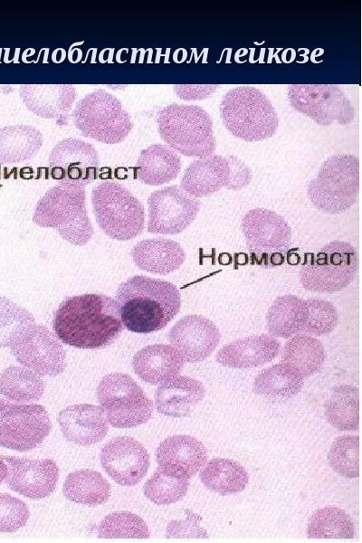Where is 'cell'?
Segmentation results:
<instances>
[{"instance_id":"30bf717a","label":"cell","mask_w":362,"mask_h":543,"mask_svg":"<svg viewBox=\"0 0 362 543\" xmlns=\"http://www.w3.org/2000/svg\"><path fill=\"white\" fill-rule=\"evenodd\" d=\"M96 395L107 421L113 427H135L152 417V401L127 374L110 373L103 376Z\"/></svg>"},{"instance_id":"1f68e13d","label":"cell","mask_w":362,"mask_h":543,"mask_svg":"<svg viewBox=\"0 0 362 543\" xmlns=\"http://www.w3.org/2000/svg\"><path fill=\"white\" fill-rule=\"evenodd\" d=\"M43 145L42 133L33 126L0 129V163L16 164L33 157Z\"/></svg>"},{"instance_id":"8fae6325","label":"cell","mask_w":362,"mask_h":543,"mask_svg":"<svg viewBox=\"0 0 362 543\" xmlns=\"http://www.w3.org/2000/svg\"><path fill=\"white\" fill-rule=\"evenodd\" d=\"M241 225L246 246L257 264L273 267L283 263L291 231L282 216L272 210L255 208L243 215Z\"/></svg>"},{"instance_id":"cb8c5ba5","label":"cell","mask_w":362,"mask_h":543,"mask_svg":"<svg viewBox=\"0 0 362 543\" xmlns=\"http://www.w3.org/2000/svg\"><path fill=\"white\" fill-rule=\"evenodd\" d=\"M19 92L25 107L44 119H65L77 96L72 84H23Z\"/></svg>"},{"instance_id":"bcb514c9","label":"cell","mask_w":362,"mask_h":543,"mask_svg":"<svg viewBox=\"0 0 362 543\" xmlns=\"http://www.w3.org/2000/svg\"><path fill=\"white\" fill-rule=\"evenodd\" d=\"M7 475V464L4 459V456L0 455V484L5 480Z\"/></svg>"},{"instance_id":"e0dca14e","label":"cell","mask_w":362,"mask_h":543,"mask_svg":"<svg viewBox=\"0 0 362 543\" xmlns=\"http://www.w3.org/2000/svg\"><path fill=\"white\" fill-rule=\"evenodd\" d=\"M100 463L115 482L122 486H133L147 474L149 454L136 439L118 436L103 446Z\"/></svg>"},{"instance_id":"b9f144b4","label":"cell","mask_w":362,"mask_h":543,"mask_svg":"<svg viewBox=\"0 0 362 543\" xmlns=\"http://www.w3.org/2000/svg\"><path fill=\"white\" fill-rule=\"evenodd\" d=\"M34 321L33 314L27 310L0 296V347H8L19 329Z\"/></svg>"},{"instance_id":"d4e9b609","label":"cell","mask_w":362,"mask_h":543,"mask_svg":"<svg viewBox=\"0 0 362 543\" xmlns=\"http://www.w3.org/2000/svg\"><path fill=\"white\" fill-rule=\"evenodd\" d=\"M204 385L186 376H173L157 387L155 405L158 413L171 417H186L204 398Z\"/></svg>"},{"instance_id":"5bb4252c","label":"cell","mask_w":362,"mask_h":543,"mask_svg":"<svg viewBox=\"0 0 362 543\" xmlns=\"http://www.w3.org/2000/svg\"><path fill=\"white\" fill-rule=\"evenodd\" d=\"M291 105L320 126L347 125L355 119V109L336 84H291L288 88Z\"/></svg>"},{"instance_id":"6da1fadb","label":"cell","mask_w":362,"mask_h":543,"mask_svg":"<svg viewBox=\"0 0 362 543\" xmlns=\"http://www.w3.org/2000/svg\"><path fill=\"white\" fill-rule=\"evenodd\" d=\"M123 328L116 300L103 294L67 297L52 318V329L57 338L66 345L82 349H98L110 345Z\"/></svg>"},{"instance_id":"277c9868","label":"cell","mask_w":362,"mask_h":543,"mask_svg":"<svg viewBox=\"0 0 362 543\" xmlns=\"http://www.w3.org/2000/svg\"><path fill=\"white\" fill-rule=\"evenodd\" d=\"M227 130L245 141H261L272 137L279 126L275 109L267 96L252 86L230 90L219 106Z\"/></svg>"},{"instance_id":"7a4b0ae2","label":"cell","mask_w":362,"mask_h":543,"mask_svg":"<svg viewBox=\"0 0 362 543\" xmlns=\"http://www.w3.org/2000/svg\"><path fill=\"white\" fill-rule=\"evenodd\" d=\"M115 300L123 326L141 334L163 329L181 308L180 293L173 283L144 275L121 282Z\"/></svg>"},{"instance_id":"44dd1931","label":"cell","mask_w":362,"mask_h":543,"mask_svg":"<svg viewBox=\"0 0 362 543\" xmlns=\"http://www.w3.org/2000/svg\"><path fill=\"white\" fill-rule=\"evenodd\" d=\"M62 435L79 445H91L104 439L109 427L101 406L78 404L62 409L58 414Z\"/></svg>"},{"instance_id":"d6986e66","label":"cell","mask_w":362,"mask_h":543,"mask_svg":"<svg viewBox=\"0 0 362 543\" xmlns=\"http://www.w3.org/2000/svg\"><path fill=\"white\" fill-rule=\"evenodd\" d=\"M220 337L213 321L195 314L183 317L168 332L170 344L188 363L206 359L219 344Z\"/></svg>"},{"instance_id":"9a60e30c","label":"cell","mask_w":362,"mask_h":543,"mask_svg":"<svg viewBox=\"0 0 362 543\" xmlns=\"http://www.w3.org/2000/svg\"><path fill=\"white\" fill-rule=\"evenodd\" d=\"M148 232L155 234H176L195 219L200 203L177 186L152 192L148 198Z\"/></svg>"},{"instance_id":"9c48e42d","label":"cell","mask_w":362,"mask_h":543,"mask_svg":"<svg viewBox=\"0 0 362 543\" xmlns=\"http://www.w3.org/2000/svg\"><path fill=\"white\" fill-rule=\"evenodd\" d=\"M357 267L356 249L348 242L333 241L306 257L300 271V283L311 291H339L351 283Z\"/></svg>"},{"instance_id":"4fadbf2b","label":"cell","mask_w":362,"mask_h":543,"mask_svg":"<svg viewBox=\"0 0 362 543\" xmlns=\"http://www.w3.org/2000/svg\"><path fill=\"white\" fill-rule=\"evenodd\" d=\"M9 347L21 365L38 375L54 376L66 367V354L59 338L43 325L22 327L14 334Z\"/></svg>"},{"instance_id":"5b68a950","label":"cell","mask_w":362,"mask_h":543,"mask_svg":"<svg viewBox=\"0 0 362 543\" xmlns=\"http://www.w3.org/2000/svg\"><path fill=\"white\" fill-rule=\"evenodd\" d=\"M157 122L165 143L184 156L200 158L215 150L212 119L199 106L167 105L159 110Z\"/></svg>"},{"instance_id":"d6a6232c","label":"cell","mask_w":362,"mask_h":543,"mask_svg":"<svg viewBox=\"0 0 362 543\" xmlns=\"http://www.w3.org/2000/svg\"><path fill=\"white\" fill-rule=\"evenodd\" d=\"M199 477L207 489L223 496L243 491L249 481L248 472L243 465L224 458L210 460Z\"/></svg>"},{"instance_id":"8d00e7d4","label":"cell","mask_w":362,"mask_h":543,"mask_svg":"<svg viewBox=\"0 0 362 543\" xmlns=\"http://www.w3.org/2000/svg\"><path fill=\"white\" fill-rule=\"evenodd\" d=\"M307 534L309 538H353L355 524L345 510L329 506L310 516Z\"/></svg>"},{"instance_id":"7bdbcfd3","label":"cell","mask_w":362,"mask_h":543,"mask_svg":"<svg viewBox=\"0 0 362 543\" xmlns=\"http://www.w3.org/2000/svg\"><path fill=\"white\" fill-rule=\"evenodd\" d=\"M29 517V509L23 500L8 493H0V532L17 531L26 525Z\"/></svg>"},{"instance_id":"f1b7e54d","label":"cell","mask_w":362,"mask_h":543,"mask_svg":"<svg viewBox=\"0 0 362 543\" xmlns=\"http://www.w3.org/2000/svg\"><path fill=\"white\" fill-rule=\"evenodd\" d=\"M307 318L305 300L291 294L279 296L268 310L267 330L272 337L288 338L302 333Z\"/></svg>"},{"instance_id":"2e32d148","label":"cell","mask_w":362,"mask_h":543,"mask_svg":"<svg viewBox=\"0 0 362 543\" xmlns=\"http://www.w3.org/2000/svg\"><path fill=\"white\" fill-rule=\"evenodd\" d=\"M99 162L94 146L75 138L59 141L48 158L52 179L82 186L97 179Z\"/></svg>"},{"instance_id":"ffe728a7","label":"cell","mask_w":362,"mask_h":543,"mask_svg":"<svg viewBox=\"0 0 362 543\" xmlns=\"http://www.w3.org/2000/svg\"><path fill=\"white\" fill-rule=\"evenodd\" d=\"M156 458L159 471L189 480L205 464L207 451L196 438L177 434L169 436L159 443Z\"/></svg>"},{"instance_id":"836d02e7","label":"cell","mask_w":362,"mask_h":543,"mask_svg":"<svg viewBox=\"0 0 362 543\" xmlns=\"http://www.w3.org/2000/svg\"><path fill=\"white\" fill-rule=\"evenodd\" d=\"M63 494L71 501L96 506L108 500L110 496V484L96 471L78 470L66 477Z\"/></svg>"},{"instance_id":"f6af8a7d","label":"cell","mask_w":362,"mask_h":543,"mask_svg":"<svg viewBox=\"0 0 362 543\" xmlns=\"http://www.w3.org/2000/svg\"><path fill=\"white\" fill-rule=\"evenodd\" d=\"M217 85H175L176 93L183 100H203L213 93Z\"/></svg>"},{"instance_id":"7402d4cb","label":"cell","mask_w":362,"mask_h":543,"mask_svg":"<svg viewBox=\"0 0 362 543\" xmlns=\"http://www.w3.org/2000/svg\"><path fill=\"white\" fill-rule=\"evenodd\" d=\"M281 349L276 338L268 334L236 339L220 348L216 361L233 368H252L274 359Z\"/></svg>"},{"instance_id":"f546056e","label":"cell","mask_w":362,"mask_h":543,"mask_svg":"<svg viewBox=\"0 0 362 543\" xmlns=\"http://www.w3.org/2000/svg\"><path fill=\"white\" fill-rule=\"evenodd\" d=\"M304 377L283 363L261 371L254 379L257 395L272 402L286 401L298 395L303 387Z\"/></svg>"},{"instance_id":"60d3db41","label":"cell","mask_w":362,"mask_h":543,"mask_svg":"<svg viewBox=\"0 0 362 543\" xmlns=\"http://www.w3.org/2000/svg\"><path fill=\"white\" fill-rule=\"evenodd\" d=\"M305 302L308 318L302 333L322 336L335 329L339 317L331 302L322 299H309Z\"/></svg>"},{"instance_id":"7c38bea8","label":"cell","mask_w":362,"mask_h":543,"mask_svg":"<svg viewBox=\"0 0 362 543\" xmlns=\"http://www.w3.org/2000/svg\"><path fill=\"white\" fill-rule=\"evenodd\" d=\"M52 429L46 409L38 404H14L0 398V445L27 452L38 447Z\"/></svg>"},{"instance_id":"e575fe53","label":"cell","mask_w":362,"mask_h":543,"mask_svg":"<svg viewBox=\"0 0 362 543\" xmlns=\"http://www.w3.org/2000/svg\"><path fill=\"white\" fill-rule=\"evenodd\" d=\"M328 422L339 431H355L359 426L358 388L348 385L336 386L325 403Z\"/></svg>"},{"instance_id":"484cf974","label":"cell","mask_w":362,"mask_h":543,"mask_svg":"<svg viewBox=\"0 0 362 543\" xmlns=\"http://www.w3.org/2000/svg\"><path fill=\"white\" fill-rule=\"evenodd\" d=\"M185 361L171 345L153 344L139 349L133 357L132 367L146 383L157 385L177 376Z\"/></svg>"},{"instance_id":"ee69618b","label":"cell","mask_w":362,"mask_h":543,"mask_svg":"<svg viewBox=\"0 0 362 543\" xmlns=\"http://www.w3.org/2000/svg\"><path fill=\"white\" fill-rule=\"evenodd\" d=\"M185 519L172 520L167 527V538H208L205 529L200 526L201 518L186 510Z\"/></svg>"},{"instance_id":"ac0fdd59","label":"cell","mask_w":362,"mask_h":543,"mask_svg":"<svg viewBox=\"0 0 362 543\" xmlns=\"http://www.w3.org/2000/svg\"><path fill=\"white\" fill-rule=\"evenodd\" d=\"M7 464L5 483L14 491L29 499L51 495L57 485L59 469L51 459L33 460L4 456Z\"/></svg>"},{"instance_id":"4316f807","label":"cell","mask_w":362,"mask_h":543,"mask_svg":"<svg viewBox=\"0 0 362 543\" xmlns=\"http://www.w3.org/2000/svg\"><path fill=\"white\" fill-rule=\"evenodd\" d=\"M130 253L137 267L160 275L179 269L186 260V253L178 243L161 237L138 242Z\"/></svg>"},{"instance_id":"83f0119b","label":"cell","mask_w":362,"mask_h":543,"mask_svg":"<svg viewBox=\"0 0 362 543\" xmlns=\"http://www.w3.org/2000/svg\"><path fill=\"white\" fill-rule=\"evenodd\" d=\"M180 169V157L173 149L162 144H153L140 152L135 174L147 185L160 186L174 180Z\"/></svg>"},{"instance_id":"603a6c76","label":"cell","mask_w":362,"mask_h":543,"mask_svg":"<svg viewBox=\"0 0 362 543\" xmlns=\"http://www.w3.org/2000/svg\"><path fill=\"white\" fill-rule=\"evenodd\" d=\"M231 163L228 157L210 155L193 161L185 170L181 188L195 197L210 195L231 182Z\"/></svg>"},{"instance_id":"f35d334b","label":"cell","mask_w":362,"mask_h":543,"mask_svg":"<svg viewBox=\"0 0 362 543\" xmlns=\"http://www.w3.org/2000/svg\"><path fill=\"white\" fill-rule=\"evenodd\" d=\"M188 487L187 479L174 477L157 469L146 481L144 494L157 505H169L183 499Z\"/></svg>"},{"instance_id":"4dcf8cb0","label":"cell","mask_w":362,"mask_h":543,"mask_svg":"<svg viewBox=\"0 0 362 543\" xmlns=\"http://www.w3.org/2000/svg\"><path fill=\"white\" fill-rule=\"evenodd\" d=\"M326 359L322 343L309 335L292 336L284 345L281 363L297 370L303 377L319 373Z\"/></svg>"},{"instance_id":"8992f818","label":"cell","mask_w":362,"mask_h":543,"mask_svg":"<svg viewBox=\"0 0 362 543\" xmlns=\"http://www.w3.org/2000/svg\"><path fill=\"white\" fill-rule=\"evenodd\" d=\"M91 203L97 224L111 239L128 241L143 232L144 206L121 184L112 180L99 183L92 189Z\"/></svg>"},{"instance_id":"3957f363","label":"cell","mask_w":362,"mask_h":543,"mask_svg":"<svg viewBox=\"0 0 362 543\" xmlns=\"http://www.w3.org/2000/svg\"><path fill=\"white\" fill-rule=\"evenodd\" d=\"M34 224L56 229L68 243L82 246L89 243L93 227L85 205L84 186L62 183L50 188L37 202Z\"/></svg>"},{"instance_id":"ba28073f","label":"cell","mask_w":362,"mask_h":543,"mask_svg":"<svg viewBox=\"0 0 362 543\" xmlns=\"http://www.w3.org/2000/svg\"><path fill=\"white\" fill-rule=\"evenodd\" d=\"M71 118L81 134L104 144L123 141L133 128L129 113L121 102L103 89L85 95L75 105Z\"/></svg>"},{"instance_id":"74e56055","label":"cell","mask_w":362,"mask_h":543,"mask_svg":"<svg viewBox=\"0 0 362 543\" xmlns=\"http://www.w3.org/2000/svg\"><path fill=\"white\" fill-rule=\"evenodd\" d=\"M100 538H148L149 530L139 516L129 512H113L107 515L98 528Z\"/></svg>"},{"instance_id":"d590c367","label":"cell","mask_w":362,"mask_h":543,"mask_svg":"<svg viewBox=\"0 0 362 543\" xmlns=\"http://www.w3.org/2000/svg\"><path fill=\"white\" fill-rule=\"evenodd\" d=\"M45 384L37 373L24 367L11 366L0 374V394L17 403L38 401Z\"/></svg>"},{"instance_id":"52a82bcc","label":"cell","mask_w":362,"mask_h":543,"mask_svg":"<svg viewBox=\"0 0 362 543\" xmlns=\"http://www.w3.org/2000/svg\"><path fill=\"white\" fill-rule=\"evenodd\" d=\"M359 190V160L352 154L329 157L307 187L310 202L329 214H340L356 202Z\"/></svg>"},{"instance_id":"ab89813d","label":"cell","mask_w":362,"mask_h":543,"mask_svg":"<svg viewBox=\"0 0 362 543\" xmlns=\"http://www.w3.org/2000/svg\"><path fill=\"white\" fill-rule=\"evenodd\" d=\"M330 467L346 478H357L359 475V438L355 435L338 437L329 452Z\"/></svg>"}]
</instances>
